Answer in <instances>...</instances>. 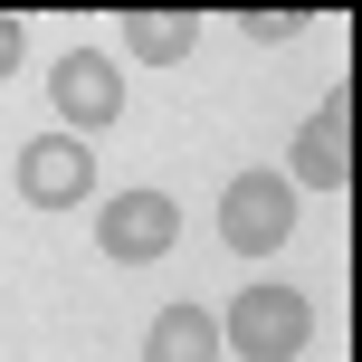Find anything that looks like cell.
<instances>
[{"label":"cell","instance_id":"cell-9","mask_svg":"<svg viewBox=\"0 0 362 362\" xmlns=\"http://www.w3.org/2000/svg\"><path fill=\"white\" fill-rule=\"evenodd\" d=\"M238 29L276 48V38H305V10H238Z\"/></svg>","mask_w":362,"mask_h":362},{"label":"cell","instance_id":"cell-1","mask_svg":"<svg viewBox=\"0 0 362 362\" xmlns=\"http://www.w3.org/2000/svg\"><path fill=\"white\" fill-rule=\"evenodd\" d=\"M219 344H229L238 362H296L315 344V305L305 286H248L229 305V325H219Z\"/></svg>","mask_w":362,"mask_h":362},{"label":"cell","instance_id":"cell-8","mask_svg":"<svg viewBox=\"0 0 362 362\" xmlns=\"http://www.w3.org/2000/svg\"><path fill=\"white\" fill-rule=\"evenodd\" d=\"M124 48L144 57V67H181V57L200 48V19L191 10H134L124 19Z\"/></svg>","mask_w":362,"mask_h":362},{"label":"cell","instance_id":"cell-10","mask_svg":"<svg viewBox=\"0 0 362 362\" xmlns=\"http://www.w3.org/2000/svg\"><path fill=\"white\" fill-rule=\"evenodd\" d=\"M19 57H29V29H19V19L0 10V76H19Z\"/></svg>","mask_w":362,"mask_h":362},{"label":"cell","instance_id":"cell-4","mask_svg":"<svg viewBox=\"0 0 362 362\" xmlns=\"http://www.w3.org/2000/svg\"><path fill=\"white\" fill-rule=\"evenodd\" d=\"M48 95H57V115H67V134H105L115 115H124V76H115L105 48H67L48 67Z\"/></svg>","mask_w":362,"mask_h":362},{"label":"cell","instance_id":"cell-5","mask_svg":"<svg viewBox=\"0 0 362 362\" xmlns=\"http://www.w3.org/2000/svg\"><path fill=\"white\" fill-rule=\"evenodd\" d=\"M95 191V163L76 134H38L29 153H19V200L29 210H76V200Z\"/></svg>","mask_w":362,"mask_h":362},{"label":"cell","instance_id":"cell-7","mask_svg":"<svg viewBox=\"0 0 362 362\" xmlns=\"http://www.w3.org/2000/svg\"><path fill=\"white\" fill-rule=\"evenodd\" d=\"M144 362H219V315L200 305H163L144 334Z\"/></svg>","mask_w":362,"mask_h":362},{"label":"cell","instance_id":"cell-6","mask_svg":"<svg viewBox=\"0 0 362 362\" xmlns=\"http://www.w3.org/2000/svg\"><path fill=\"white\" fill-rule=\"evenodd\" d=\"M286 163H296L286 191H344V181H353V115H344V86H334L325 115H305V134H296Z\"/></svg>","mask_w":362,"mask_h":362},{"label":"cell","instance_id":"cell-2","mask_svg":"<svg viewBox=\"0 0 362 362\" xmlns=\"http://www.w3.org/2000/svg\"><path fill=\"white\" fill-rule=\"evenodd\" d=\"M219 238H229L238 257H267L296 238V191L286 172H238L229 191H219Z\"/></svg>","mask_w":362,"mask_h":362},{"label":"cell","instance_id":"cell-3","mask_svg":"<svg viewBox=\"0 0 362 362\" xmlns=\"http://www.w3.org/2000/svg\"><path fill=\"white\" fill-rule=\"evenodd\" d=\"M95 238H105V257H124V267H153V257L181 238V200L172 191H115L105 200V219H95Z\"/></svg>","mask_w":362,"mask_h":362}]
</instances>
